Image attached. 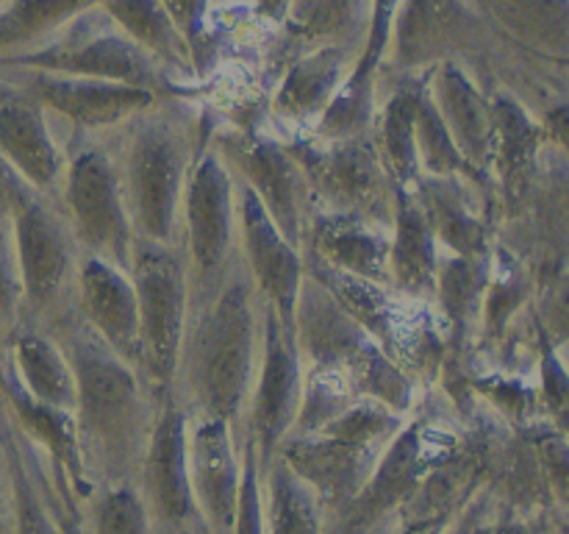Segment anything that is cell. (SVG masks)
Returning <instances> with one entry per match:
<instances>
[{
  "label": "cell",
  "instance_id": "6da1fadb",
  "mask_svg": "<svg viewBox=\"0 0 569 534\" xmlns=\"http://www.w3.org/2000/svg\"><path fill=\"white\" fill-rule=\"evenodd\" d=\"M44 328L61 345L76 378L70 415L89 482L92 487L133 482L159 398L144 387L137 367L78 317L76 306Z\"/></svg>",
  "mask_w": 569,
  "mask_h": 534
},
{
  "label": "cell",
  "instance_id": "7a4b0ae2",
  "mask_svg": "<svg viewBox=\"0 0 569 534\" xmlns=\"http://www.w3.org/2000/svg\"><path fill=\"white\" fill-rule=\"evenodd\" d=\"M261 356V300L242 259L203 306L189 312L172 393L189 417H217L244 434Z\"/></svg>",
  "mask_w": 569,
  "mask_h": 534
},
{
  "label": "cell",
  "instance_id": "3957f363",
  "mask_svg": "<svg viewBox=\"0 0 569 534\" xmlns=\"http://www.w3.org/2000/svg\"><path fill=\"white\" fill-rule=\"evenodd\" d=\"M206 134L209 126H194L159 103L106 134L133 237L178 245L183 187Z\"/></svg>",
  "mask_w": 569,
  "mask_h": 534
},
{
  "label": "cell",
  "instance_id": "277c9868",
  "mask_svg": "<svg viewBox=\"0 0 569 534\" xmlns=\"http://www.w3.org/2000/svg\"><path fill=\"white\" fill-rule=\"evenodd\" d=\"M461 417L450 409L439 389L422 395L400 432L387 445L365 487L342 506L322 517V534H378L395 512L415 495L422 478L470 448L476 434H465Z\"/></svg>",
  "mask_w": 569,
  "mask_h": 534
},
{
  "label": "cell",
  "instance_id": "5b68a950",
  "mask_svg": "<svg viewBox=\"0 0 569 534\" xmlns=\"http://www.w3.org/2000/svg\"><path fill=\"white\" fill-rule=\"evenodd\" d=\"M403 423V415L365 398L315 432L289 434L278 459L317 495L326 517L365 487Z\"/></svg>",
  "mask_w": 569,
  "mask_h": 534
},
{
  "label": "cell",
  "instance_id": "8992f818",
  "mask_svg": "<svg viewBox=\"0 0 569 534\" xmlns=\"http://www.w3.org/2000/svg\"><path fill=\"white\" fill-rule=\"evenodd\" d=\"M303 270L333 295L339 306L365 328L367 337L398 362L422 393L437 389L445 362V326L433 304L406 298L389 284L367 281L303 250Z\"/></svg>",
  "mask_w": 569,
  "mask_h": 534
},
{
  "label": "cell",
  "instance_id": "52a82bcc",
  "mask_svg": "<svg viewBox=\"0 0 569 534\" xmlns=\"http://www.w3.org/2000/svg\"><path fill=\"white\" fill-rule=\"evenodd\" d=\"M178 245L187 261L189 312H192L220 289L239 261L237 178L214 154L209 134L189 167Z\"/></svg>",
  "mask_w": 569,
  "mask_h": 534
},
{
  "label": "cell",
  "instance_id": "ba28073f",
  "mask_svg": "<svg viewBox=\"0 0 569 534\" xmlns=\"http://www.w3.org/2000/svg\"><path fill=\"white\" fill-rule=\"evenodd\" d=\"M64 176L56 200L81 256L131 267L133 228L120 176L103 137H76L64 145Z\"/></svg>",
  "mask_w": 569,
  "mask_h": 534
},
{
  "label": "cell",
  "instance_id": "9c48e42d",
  "mask_svg": "<svg viewBox=\"0 0 569 534\" xmlns=\"http://www.w3.org/2000/svg\"><path fill=\"white\" fill-rule=\"evenodd\" d=\"M131 281L139 304V362L144 387L161 398L176 382L189 320V276L181 245L133 239Z\"/></svg>",
  "mask_w": 569,
  "mask_h": 534
},
{
  "label": "cell",
  "instance_id": "30bf717a",
  "mask_svg": "<svg viewBox=\"0 0 569 534\" xmlns=\"http://www.w3.org/2000/svg\"><path fill=\"white\" fill-rule=\"evenodd\" d=\"M283 139L303 167L315 211L353 215L376 226H392L398 184L389 178L372 134H356L345 139L289 134Z\"/></svg>",
  "mask_w": 569,
  "mask_h": 534
},
{
  "label": "cell",
  "instance_id": "8fae6325",
  "mask_svg": "<svg viewBox=\"0 0 569 534\" xmlns=\"http://www.w3.org/2000/svg\"><path fill=\"white\" fill-rule=\"evenodd\" d=\"M209 145L239 184L264 206L278 231L303 250L306 228L315 215L309 181L287 139L253 126H209Z\"/></svg>",
  "mask_w": 569,
  "mask_h": 534
},
{
  "label": "cell",
  "instance_id": "7c38bea8",
  "mask_svg": "<svg viewBox=\"0 0 569 534\" xmlns=\"http://www.w3.org/2000/svg\"><path fill=\"white\" fill-rule=\"evenodd\" d=\"M22 281V323L50 326L76 306L81 248L59 209V200L33 195L11 220Z\"/></svg>",
  "mask_w": 569,
  "mask_h": 534
},
{
  "label": "cell",
  "instance_id": "4fadbf2b",
  "mask_svg": "<svg viewBox=\"0 0 569 534\" xmlns=\"http://www.w3.org/2000/svg\"><path fill=\"white\" fill-rule=\"evenodd\" d=\"M103 11V9H100ZM0 67L14 70L59 72V76L100 78V81L131 83V87L153 89L156 95L170 92L167 72L153 56L144 53L137 42L126 37L114 22H92V9L61 28L53 39L39 44L37 50L0 59Z\"/></svg>",
  "mask_w": 569,
  "mask_h": 534
},
{
  "label": "cell",
  "instance_id": "5bb4252c",
  "mask_svg": "<svg viewBox=\"0 0 569 534\" xmlns=\"http://www.w3.org/2000/svg\"><path fill=\"white\" fill-rule=\"evenodd\" d=\"M189 415L172 387L156 406L153 426L137 471V487L156 534H209L189 482Z\"/></svg>",
  "mask_w": 569,
  "mask_h": 534
},
{
  "label": "cell",
  "instance_id": "9a60e30c",
  "mask_svg": "<svg viewBox=\"0 0 569 534\" xmlns=\"http://www.w3.org/2000/svg\"><path fill=\"white\" fill-rule=\"evenodd\" d=\"M303 393V362L295 337L276 312L261 304V356L244 409V434L253 439L259 471L264 473L292 432Z\"/></svg>",
  "mask_w": 569,
  "mask_h": 534
},
{
  "label": "cell",
  "instance_id": "2e32d148",
  "mask_svg": "<svg viewBox=\"0 0 569 534\" xmlns=\"http://www.w3.org/2000/svg\"><path fill=\"white\" fill-rule=\"evenodd\" d=\"M0 72L9 81H14L17 87L26 89L33 100H39V106L48 111V117L64 120L72 128L70 139L100 137V134L106 137V134L120 128L131 117L148 111L161 98L153 89L131 87V83L117 81H100V78L14 70V67H0Z\"/></svg>",
  "mask_w": 569,
  "mask_h": 534
},
{
  "label": "cell",
  "instance_id": "e0dca14e",
  "mask_svg": "<svg viewBox=\"0 0 569 534\" xmlns=\"http://www.w3.org/2000/svg\"><path fill=\"white\" fill-rule=\"evenodd\" d=\"M237 220H239V259L253 284L256 295L278 315L281 326L295 337V304L303 284V250L295 248L264 206L244 184L237 181Z\"/></svg>",
  "mask_w": 569,
  "mask_h": 534
},
{
  "label": "cell",
  "instance_id": "ac0fdd59",
  "mask_svg": "<svg viewBox=\"0 0 569 534\" xmlns=\"http://www.w3.org/2000/svg\"><path fill=\"white\" fill-rule=\"evenodd\" d=\"M489 109H492L489 176L495 184L498 220L503 222L520 215L522 206H526L533 181L539 176V167H542L545 148L550 142L539 117H533L528 106L506 89L489 92Z\"/></svg>",
  "mask_w": 569,
  "mask_h": 534
},
{
  "label": "cell",
  "instance_id": "d6986e66",
  "mask_svg": "<svg viewBox=\"0 0 569 534\" xmlns=\"http://www.w3.org/2000/svg\"><path fill=\"white\" fill-rule=\"evenodd\" d=\"M189 482L209 534H233L242 482V434L217 417H189Z\"/></svg>",
  "mask_w": 569,
  "mask_h": 534
},
{
  "label": "cell",
  "instance_id": "ffe728a7",
  "mask_svg": "<svg viewBox=\"0 0 569 534\" xmlns=\"http://www.w3.org/2000/svg\"><path fill=\"white\" fill-rule=\"evenodd\" d=\"M411 195L445 254L487 259L498 226V209L487 192L467 178L420 172Z\"/></svg>",
  "mask_w": 569,
  "mask_h": 534
},
{
  "label": "cell",
  "instance_id": "44dd1931",
  "mask_svg": "<svg viewBox=\"0 0 569 534\" xmlns=\"http://www.w3.org/2000/svg\"><path fill=\"white\" fill-rule=\"evenodd\" d=\"M0 156L37 189L56 198L64 176V142L31 95L0 72Z\"/></svg>",
  "mask_w": 569,
  "mask_h": 534
},
{
  "label": "cell",
  "instance_id": "7402d4cb",
  "mask_svg": "<svg viewBox=\"0 0 569 534\" xmlns=\"http://www.w3.org/2000/svg\"><path fill=\"white\" fill-rule=\"evenodd\" d=\"M400 0H372L370 22L361 37L359 50L342 87L333 95L326 115L311 128L315 139H345L356 134H370L378 109V78L381 65L387 61L392 22L398 14Z\"/></svg>",
  "mask_w": 569,
  "mask_h": 534
},
{
  "label": "cell",
  "instance_id": "603a6c76",
  "mask_svg": "<svg viewBox=\"0 0 569 534\" xmlns=\"http://www.w3.org/2000/svg\"><path fill=\"white\" fill-rule=\"evenodd\" d=\"M476 26L478 17L461 0H400L389 39L395 72L417 76L456 59Z\"/></svg>",
  "mask_w": 569,
  "mask_h": 534
},
{
  "label": "cell",
  "instance_id": "cb8c5ba5",
  "mask_svg": "<svg viewBox=\"0 0 569 534\" xmlns=\"http://www.w3.org/2000/svg\"><path fill=\"white\" fill-rule=\"evenodd\" d=\"M76 312L120 359L139 362V304L131 273L94 256H81Z\"/></svg>",
  "mask_w": 569,
  "mask_h": 534
},
{
  "label": "cell",
  "instance_id": "d4e9b609",
  "mask_svg": "<svg viewBox=\"0 0 569 534\" xmlns=\"http://www.w3.org/2000/svg\"><path fill=\"white\" fill-rule=\"evenodd\" d=\"M353 44H322L298 53L272 95V117L289 134H309L353 67Z\"/></svg>",
  "mask_w": 569,
  "mask_h": 534
},
{
  "label": "cell",
  "instance_id": "484cf974",
  "mask_svg": "<svg viewBox=\"0 0 569 534\" xmlns=\"http://www.w3.org/2000/svg\"><path fill=\"white\" fill-rule=\"evenodd\" d=\"M292 332L303 367L337 365L350 370L372 345L365 328L311 276L300 284Z\"/></svg>",
  "mask_w": 569,
  "mask_h": 534
},
{
  "label": "cell",
  "instance_id": "4316f807",
  "mask_svg": "<svg viewBox=\"0 0 569 534\" xmlns=\"http://www.w3.org/2000/svg\"><path fill=\"white\" fill-rule=\"evenodd\" d=\"M428 89H431L433 106H437L445 128L453 137L456 148L476 170L489 176L492 109H489L487 89L478 87L476 78L465 70L459 59L439 61L428 78Z\"/></svg>",
  "mask_w": 569,
  "mask_h": 534
},
{
  "label": "cell",
  "instance_id": "83f0119b",
  "mask_svg": "<svg viewBox=\"0 0 569 534\" xmlns=\"http://www.w3.org/2000/svg\"><path fill=\"white\" fill-rule=\"evenodd\" d=\"M303 250L333 270L389 284V228L365 217L315 211L306 228Z\"/></svg>",
  "mask_w": 569,
  "mask_h": 534
},
{
  "label": "cell",
  "instance_id": "f1b7e54d",
  "mask_svg": "<svg viewBox=\"0 0 569 534\" xmlns=\"http://www.w3.org/2000/svg\"><path fill=\"white\" fill-rule=\"evenodd\" d=\"M439 248L411 189L395 187V211L389 226V287L406 298L433 304Z\"/></svg>",
  "mask_w": 569,
  "mask_h": 534
},
{
  "label": "cell",
  "instance_id": "f546056e",
  "mask_svg": "<svg viewBox=\"0 0 569 534\" xmlns=\"http://www.w3.org/2000/svg\"><path fill=\"white\" fill-rule=\"evenodd\" d=\"M533 293H537V284H533L531 267L509 245L495 239L492 250H489L487 287H483L476 350H472V356L495 354V348L506 337L515 317L522 315L531 306Z\"/></svg>",
  "mask_w": 569,
  "mask_h": 534
},
{
  "label": "cell",
  "instance_id": "4dcf8cb0",
  "mask_svg": "<svg viewBox=\"0 0 569 534\" xmlns=\"http://www.w3.org/2000/svg\"><path fill=\"white\" fill-rule=\"evenodd\" d=\"M0 454L11 484L14 534H67L50 504L48 467L42 454L31 439L22 437L14 421L0 432Z\"/></svg>",
  "mask_w": 569,
  "mask_h": 534
},
{
  "label": "cell",
  "instance_id": "1f68e13d",
  "mask_svg": "<svg viewBox=\"0 0 569 534\" xmlns=\"http://www.w3.org/2000/svg\"><path fill=\"white\" fill-rule=\"evenodd\" d=\"M3 354L17 382L31 398H37L39 404L56 406V409L72 412L76 378H72V367L64 350L48 328L22 323L3 345Z\"/></svg>",
  "mask_w": 569,
  "mask_h": 534
},
{
  "label": "cell",
  "instance_id": "d6a6232c",
  "mask_svg": "<svg viewBox=\"0 0 569 534\" xmlns=\"http://www.w3.org/2000/svg\"><path fill=\"white\" fill-rule=\"evenodd\" d=\"M531 53L567 65V0H461Z\"/></svg>",
  "mask_w": 569,
  "mask_h": 534
},
{
  "label": "cell",
  "instance_id": "836d02e7",
  "mask_svg": "<svg viewBox=\"0 0 569 534\" xmlns=\"http://www.w3.org/2000/svg\"><path fill=\"white\" fill-rule=\"evenodd\" d=\"M428 72L431 70L417 72V76H400L392 92L378 98L376 120H372L370 134L378 148V156H381L389 178L403 189H411V184L420 176L415 120L417 98H420V87Z\"/></svg>",
  "mask_w": 569,
  "mask_h": 534
},
{
  "label": "cell",
  "instance_id": "e575fe53",
  "mask_svg": "<svg viewBox=\"0 0 569 534\" xmlns=\"http://www.w3.org/2000/svg\"><path fill=\"white\" fill-rule=\"evenodd\" d=\"M111 22L161 67L192 72V53L159 0H100Z\"/></svg>",
  "mask_w": 569,
  "mask_h": 534
},
{
  "label": "cell",
  "instance_id": "d590c367",
  "mask_svg": "<svg viewBox=\"0 0 569 534\" xmlns=\"http://www.w3.org/2000/svg\"><path fill=\"white\" fill-rule=\"evenodd\" d=\"M94 6L100 0H9L0 9V59L37 50Z\"/></svg>",
  "mask_w": 569,
  "mask_h": 534
},
{
  "label": "cell",
  "instance_id": "8d00e7d4",
  "mask_svg": "<svg viewBox=\"0 0 569 534\" xmlns=\"http://www.w3.org/2000/svg\"><path fill=\"white\" fill-rule=\"evenodd\" d=\"M261 504L264 534H322L320 501L278 456L261 473Z\"/></svg>",
  "mask_w": 569,
  "mask_h": 534
},
{
  "label": "cell",
  "instance_id": "74e56055",
  "mask_svg": "<svg viewBox=\"0 0 569 534\" xmlns=\"http://www.w3.org/2000/svg\"><path fill=\"white\" fill-rule=\"evenodd\" d=\"M426 76L420 87V98H417V120H415V139H417V161H420V172L426 176H459L467 181L476 184L481 192H487L495 200V184L487 172L476 170L470 161L461 156V150L456 148L453 137L445 128L442 117H439L437 106H433L431 89H428ZM498 209V206H495Z\"/></svg>",
  "mask_w": 569,
  "mask_h": 534
},
{
  "label": "cell",
  "instance_id": "f35d334b",
  "mask_svg": "<svg viewBox=\"0 0 569 534\" xmlns=\"http://www.w3.org/2000/svg\"><path fill=\"white\" fill-rule=\"evenodd\" d=\"M365 400L356 389L353 376L348 367L337 365H309L303 367V393H300V409L289 434H309L326 426L333 417L348 412L350 406ZM287 434V437H289Z\"/></svg>",
  "mask_w": 569,
  "mask_h": 534
},
{
  "label": "cell",
  "instance_id": "ab89813d",
  "mask_svg": "<svg viewBox=\"0 0 569 534\" xmlns=\"http://www.w3.org/2000/svg\"><path fill=\"white\" fill-rule=\"evenodd\" d=\"M81 534H156L137 482L98 484L81 504Z\"/></svg>",
  "mask_w": 569,
  "mask_h": 534
},
{
  "label": "cell",
  "instance_id": "60d3db41",
  "mask_svg": "<svg viewBox=\"0 0 569 534\" xmlns=\"http://www.w3.org/2000/svg\"><path fill=\"white\" fill-rule=\"evenodd\" d=\"M22 326V281L11 222H0V348Z\"/></svg>",
  "mask_w": 569,
  "mask_h": 534
},
{
  "label": "cell",
  "instance_id": "b9f144b4",
  "mask_svg": "<svg viewBox=\"0 0 569 534\" xmlns=\"http://www.w3.org/2000/svg\"><path fill=\"white\" fill-rule=\"evenodd\" d=\"M233 534H264V504H261V471L253 439L242 434V482Z\"/></svg>",
  "mask_w": 569,
  "mask_h": 534
},
{
  "label": "cell",
  "instance_id": "7bdbcfd3",
  "mask_svg": "<svg viewBox=\"0 0 569 534\" xmlns=\"http://www.w3.org/2000/svg\"><path fill=\"white\" fill-rule=\"evenodd\" d=\"M159 3L164 6L172 26L178 28L183 42L189 44V53H192V67H194V59H198L200 48H203L206 14H209L211 0H159Z\"/></svg>",
  "mask_w": 569,
  "mask_h": 534
},
{
  "label": "cell",
  "instance_id": "ee69618b",
  "mask_svg": "<svg viewBox=\"0 0 569 534\" xmlns=\"http://www.w3.org/2000/svg\"><path fill=\"white\" fill-rule=\"evenodd\" d=\"M39 195L9 161L0 156V222L14 220L17 211L28 204V200Z\"/></svg>",
  "mask_w": 569,
  "mask_h": 534
},
{
  "label": "cell",
  "instance_id": "f6af8a7d",
  "mask_svg": "<svg viewBox=\"0 0 569 534\" xmlns=\"http://www.w3.org/2000/svg\"><path fill=\"white\" fill-rule=\"evenodd\" d=\"M0 534H14V515H11V484L6 473L3 454H0Z\"/></svg>",
  "mask_w": 569,
  "mask_h": 534
},
{
  "label": "cell",
  "instance_id": "bcb514c9",
  "mask_svg": "<svg viewBox=\"0 0 569 534\" xmlns=\"http://www.w3.org/2000/svg\"><path fill=\"white\" fill-rule=\"evenodd\" d=\"M289 3H292V0H256V9H259V14L270 17V20H281L283 11L289 9Z\"/></svg>",
  "mask_w": 569,
  "mask_h": 534
},
{
  "label": "cell",
  "instance_id": "7dc6e473",
  "mask_svg": "<svg viewBox=\"0 0 569 534\" xmlns=\"http://www.w3.org/2000/svg\"><path fill=\"white\" fill-rule=\"evenodd\" d=\"M11 423V415H9V406H6V398H3V389H0V432H3L6 426Z\"/></svg>",
  "mask_w": 569,
  "mask_h": 534
},
{
  "label": "cell",
  "instance_id": "c3c4849f",
  "mask_svg": "<svg viewBox=\"0 0 569 534\" xmlns=\"http://www.w3.org/2000/svg\"><path fill=\"white\" fill-rule=\"evenodd\" d=\"M492 512H495V510H492ZM489 517H492V515H489ZM489 517H487V521H483V523H481V526H478V528H476V532H472V534H487V526H489Z\"/></svg>",
  "mask_w": 569,
  "mask_h": 534
},
{
  "label": "cell",
  "instance_id": "681fc988",
  "mask_svg": "<svg viewBox=\"0 0 569 534\" xmlns=\"http://www.w3.org/2000/svg\"><path fill=\"white\" fill-rule=\"evenodd\" d=\"M6 3H9V0H0V9H3V6H6Z\"/></svg>",
  "mask_w": 569,
  "mask_h": 534
}]
</instances>
